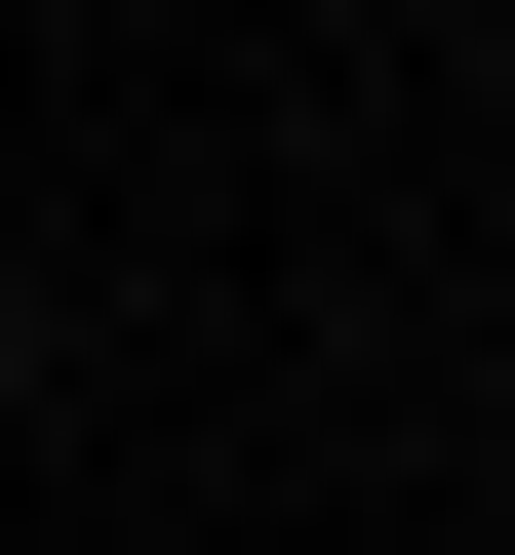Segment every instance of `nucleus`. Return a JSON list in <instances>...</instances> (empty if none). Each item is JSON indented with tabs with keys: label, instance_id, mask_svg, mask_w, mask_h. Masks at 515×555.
Returning a JSON list of instances; mask_svg holds the SVG:
<instances>
[]
</instances>
